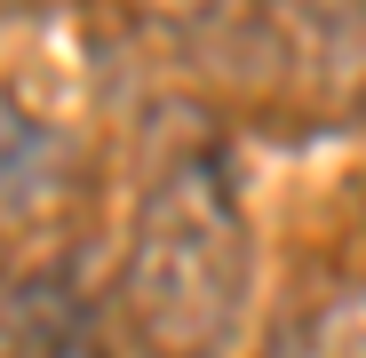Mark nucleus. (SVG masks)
Listing matches in <instances>:
<instances>
[{"label":"nucleus","mask_w":366,"mask_h":358,"mask_svg":"<svg viewBox=\"0 0 366 358\" xmlns=\"http://www.w3.org/2000/svg\"><path fill=\"white\" fill-rule=\"evenodd\" d=\"M247 207L223 151H175L128 231L119 263V327L136 358H223L247 311Z\"/></svg>","instance_id":"obj_1"},{"label":"nucleus","mask_w":366,"mask_h":358,"mask_svg":"<svg viewBox=\"0 0 366 358\" xmlns=\"http://www.w3.org/2000/svg\"><path fill=\"white\" fill-rule=\"evenodd\" d=\"M64 192V159H56V136L40 119L0 111V215L9 223H40Z\"/></svg>","instance_id":"obj_2"},{"label":"nucleus","mask_w":366,"mask_h":358,"mask_svg":"<svg viewBox=\"0 0 366 358\" xmlns=\"http://www.w3.org/2000/svg\"><path fill=\"white\" fill-rule=\"evenodd\" d=\"M302 358H366V287H342L319 303L311 334H302Z\"/></svg>","instance_id":"obj_3"}]
</instances>
